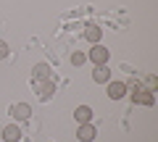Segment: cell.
I'll return each instance as SVG.
<instances>
[{
  "instance_id": "obj_3",
  "label": "cell",
  "mask_w": 158,
  "mask_h": 142,
  "mask_svg": "<svg viewBox=\"0 0 158 142\" xmlns=\"http://www.w3.org/2000/svg\"><path fill=\"white\" fill-rule=\"evenodd\" d=\"M32 79H34V84H37V82H50L53 79L50 66H48V63H37V66L32 68Z\"/></svg>"
},
{
  "instance_id": "obj_11",
  "label": "cell",
  "mask_w": 158,
  "mask_h": 142,
  "mask_svg": "<svg viewBox=\"0 0 158 142\" xmlns=\"http://www.w3.org/2000/svg\"><path fill=\"white\" fill-rule=\"evenodd\" d=\"M85 37H87V42H90V45H95V42H100L103 29H100V26H95V24H90V26L85 29Z\"/></svg>"
},
{
  "instance_id": "obj_7",
  "label": "cell",
  "mask_w": 158,
  "mask_h": 142,
  "mask_svg": "<svg viewBox=\"0 0 158 142\" xmlns=\"http://www.w3.org/2000/svg\"><path fill=\"white\" fill-rule=\"evenodd\" d=\"M37 92H40V100L48 103V100L53 97V92H56V84H53V79H50V82H37Z\"/></svg>"
},
{
  "instance_id": "obj_1",
  "label": "cell",
  "mask_w": 158,
  "mask_h": 142,
  "mask_svg": "<svg viewBox=\"0 0 158 142\" xmlns=\"http://www.w3.org/2000/svg\"><path fill=\"white\" fill-rule=\"evenodd\" d=\"M127 95L132 97V103H135V105H153V103H156V97H153V92L150 90H145V87H132V92H127Z\"/></svg>"
},
{
  "instance_id": "obj_9",
  "label": "cell",
  "mask_w": 158,
  "mask_h": 142,
  "mask_svg": "<svg viewBox=\"0 0 158 142\" xmlns=\"http://www.w3.org/2000/svg\"><path fill=\"white\" fill-rule=\"evenodd\" d=\"M21 140V129L13 124H8L6 129H3V142H19Z\"/></svg>"
},
{
  "instance_id": "obj_13",
  "label": "cell",
  "mask_w": 158,
  "mask_h": 142,
  "mask_svg": "<svg viewBox=\"0 0 158 142\" xmlns=\"http://www.w3.org/2000/svg\"><path fill=\"white\" fill-rule=\"evenodd\" d=\"M145 90H150V92H156V90H158V79H156L153 74L145 79Z\"/></svg>"
},
{
  "instance_id": "obj_4",
  "label": "cell",
  "mask_w": 158,
  "mask_h": 142,
  "mask_svg": "<svg viewBox=\"0 0 158 142\" xmlns=\"http://www.w3.org/2000/svg\"><path fill=\"white\" fill-rule=\"evenodd\" d=\"M95 134H98V129H95V124H92V121H87V124H79V129H77L79 142H92V140H95Z\"/></svg>"
},
{
  "instance_id": "obj_10",
  "label": "cell",
  "mask_w": 158,
  "mask_h": 142,
  "mask_svg": "<svg viewBox=\"0 0 158 142\" xmlns=\"http://www.w3.org/2000/svg\"><path fill=\"white\" fill-rule=\"evenodd\" d=\"M74 119H77L79 124H87V121H92V108H90V105H79V108L74 111Z\"/></svg>"
},
{
  "instance_id": "obj_5",
  "label": "cell",
  "mask_w": 158,
  "mask_h": 142,
  "mask_svg": "<svg viewBox=\"0 0 158 142\" xmlns=\"http://www.w3.org/2000/svg\"><path fill=\"white\" fill-rule=\"evenodd\" d=\"M108 97H111V100H121V97L127 95V92H129V87L124 84V82H108Z\"/></svg>"
},
{
  "instance_id": "obj_2",
  "label": "cell",
  "mask_w": 158,
  "mask_h": 142,
  "mask_svg": "<svg viewBox=\"0 0 158 142\" xmlns=\"http://www.w3.org/2000/svg\"><path fill=\"white\" fill-rule=\"evenodd\" d=\"M108 58H111V53H108V47H103L100 42H95V45L90 47V53H87V61H92V66H106Z\"/></svg>"
},
{
  "instance_id": "obj_8",
  "label": "cell",
  "mask_w": 158,
  "mask_h": 142,
  "mask_svg": "<svg viewBox=\"0 0 158 142\" xmlns=\"http://www.w3.org/2000/svg\"><path fill=\"white\" fill-rule=\"evenodd\" d=\"M92 79H95L98 84H108V82H111V68H108V66H95Z\"/></svg>"
},
{
  "instance_id": "obj_6",
  "label": "cell",
  "mask_w": 158,
  "mask_h": 142,
  "mask_svg": "<svg viewBox=\"0 0 158 142\" xmlns=\"http://www.w3.org/2000/svg\"><path fill=\"white\" fill-rule=\"evenodd\" d=\"M11 113H13L16 121H27V119H32V105L29 103H16L11 108Z\"/></svg>"
},
{
  "instance_id": "obj_12",
  "label": "cell",
  "mask_w": 158,
  "mask_h": 142,
  "mask_svg": "<svg viewBox=\"0 0 158 142\" xmlns=\"http://www.w3.org/2000/svg\"><path fill=\"white\" fill-rule=\"evenodd\" d=\"M85 61H87V53H79V50L71 53V63H74V66H82Z\"/></svg>"
},
{
  "instance_id": "obj_14",
  "label": "cell",
  "mask_w": 158,
  "mask_h": 142,
  "mask_svg": "<svg viewBox=\"0 0 158 142\" xmlns=\"http://www.w3.org/2000/svg\"><path fill=\"white\" fill-rule=\"evenodd\" d=\"M8 53H11L8 42H3V40H0V61H3V58H8Z\"/></svg>"
}]
</instances>
